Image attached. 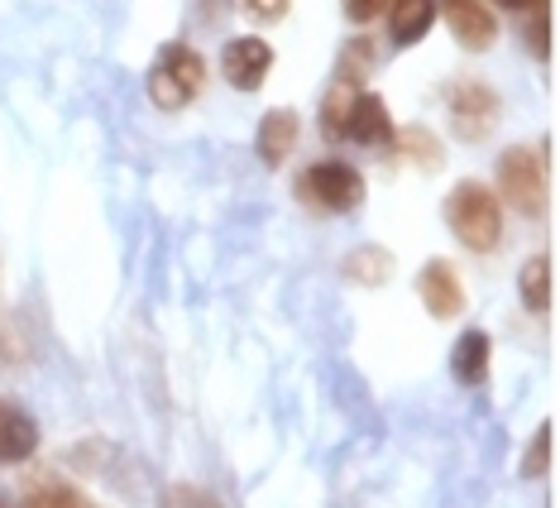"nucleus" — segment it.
<instances>
[{"label": "nucleus", "mask_w": 560, "mask_h": 508, "mask_svg": "<svg viewBox=\"0 0 560 508\" xmlns=\"http://www.w3.org/2000/svg\"><path fill=\"white\" fill-rule=\"evenodd\" d=\"M445 226L455 231L460 245L479 250V254L503 240V211L483 183H460L451 197H445Z\"/></svg>", "instance_id": "nucleus-1"}, {"label": "nucleus", "mask_w": 560, "mask_h": 508, "mask_svg": "<svg viewBox=\"0 0 560 508\" xmlns=\"http://www.w3.org/2000/svg\"><path fill=\"white\" fill-rule=\"evenodd\" d=\"M201 78H207V68H201L197 48L163 44L154 68H149V96H154L163 111H177V106H187V101L201 92Z\"/></svg>", "instance_id": "nucleus-2"}, {"label": "nucleus", "mask_w": 560, "mask_h": 508, "mask_svg": "<svg viewBox=\"0 0 560 508\" xmlns=\"http://www.w3.org/2000/svg\"><path fill=\"white\" fill-rule=\"evenodd\" d=\"M499 187L522 216H537L541 201H546V163L532 154L527 145L508 149L499 159Z\"/></svg>", "instance_id": "nucleus-3"}, {"label": "nucleus", "mask_w": 560, "mask_h": 508, "mask_svg": "<svg viewBox=\"0 0 560 508\" xmlns=\"http://www.w3.org/2000/svg\"><path fill=\"white\" fill-rule=\"evenodd\" d=\"M302 187H307V197L316 201V207H326V211H350V207H360L364 201V177L354 173L350 163H340V159L312 163Z\"/></svg>", "instance_id": "nucleus-4"}, {"label": "nucleus", "mask_w": 560, "mask_h": 508, "mask_svg": "<svg viewBox=\"0 0 560 508\" xmlns=\"http://www.w3.org/2000/svg\"><path fill=\"white\" fill-rule=\"evenodd\" d=\"M221 68H225V82H231V86H240V92H254V86H264V78H269L273 48L264 39H254V34H245V39L225 44Z\"/></svg>", "instance_id": "nucleus-5"}, {"label": "nucleus", "mask_w": 560, "mask_h": 508, "mask_svg": "<svg viewBox=\"0 0 560 508\" xmlns=\"http://www.w3.org/2000/svg\"><path fill=\"white\" fill-rule=\"evenodd\" d=\"M336 139H350V145H388L393 139V116H388L384 96L354 92L350 111H346V125H340Z\"/></svg>", "instance_id": "nucleus-6"}, {"label": "nucleus", "mask_w": 560, "mask_h": 508, "mask_svg": "<svg viewBox=\"0 0 560 508\" xmlns=\"http://www.w3.org/2000/svg\"><path fill=\"white\" fill-rule=\"evenodd\" d=\"M417 293H422L427 312L441 316V322H451V316L465 312V284H460V274H455L445 259H431L427 264L422 278H417Z\"/></svg>", "instance_id": "nucleus-7"}, {"label": "nucleus", "mask_w": 560, "mask_h": 508, "mask_svg": "<svg viewBox=\"0 0 560 508\" xmlns=\"http://www.w3.org/2000/svg\"><path fill=\"white\" fill-rule=\"evenodd\" d=\"M441 15L465 48H489L499 39V20H493V10L483 0H441Z\"/></svg>", "instance_id": "nucleus-8"}, {"label": "nucleus", "mask_w": 560, "mask_h": 508, "mask_svg": "<svg viewBox=\"0 0 560 508\" xmlns=\"http://www.w3.org/2000/svg\"><path fill=\"white\" fill-rule=\"evenodd\" d=\"M451 116L469 139H479L493 120H499V96H493L483 82H455L451 86Z\"/></svg>", "instance_id": "nucleus-9"}, {"label": "nucleus", "mask_w": 560, "mask_h": 508, "mask_svg": "<svg viewBox=\"0 0 560 508\" xmlns=\"http://www.w3.org/2000/svg\"><path fill=\"white\" fill-rule=\"evenodd\" d=\"M34 447H39V427H34V417L0 399V465L24 461V455H34Z\"/></svg>", "instance_id": "nucleus-10"}, {"label": "nucleus", "mask_w": 560, "mask_h": 508, "mask_svg": "<svg viewBox=\"0 0 560 508\" xmlns=\"http://www.w3.org/2000/svg\"><path fill=\"white\" fill-rule=\"evenodd\" d=\"M431 24H436V0H393L388 34H393V44H398V48L427 39Z\"/></svg>", "instance_id": "nucleus-11"}, {"label": "nucleus", "mask_w": 560, "mask_h": 508, "mask_svg": "<svg viewBox=\"0 0 560 508\" xmlns=\"http://www.w3.org/2000/svg\"><path fill=\"white\" fill-rule=\"evenodd\" d=\"M292 145H298V116L292 111H269L259 120V159L273 169V163H283L292 154Z\"/></svg>", "instance_id": "nucleus-12"}, {"label": "nucleus", "mask_w": 560, "mask_h": 508, "mask_svg": "<svg viewBox=\"0 0 560 508\" xmlns=\"http://www.w3.org/2000/svg\"><path fill=\"white\" fill-rule=\"evenodd\" d=\"M451 370H455L460 384H483V374H489V336H483V332H465L460 340H455Z\"/></svg>", "instance_id": "nucleus-13"}, {"label": "nucleus", "mask_w": 560, "mask_h": 508, "mask_svg": "<svg viewBox=\"0 0 560 508\" xmlns=\"http://www.w3.org/2000/svg\"><path fill=\"white\" fill-rule=\"evenodd\" d=\"M522 302H527L532 312H546L551 308V259L546 254H532L527 264H522Z\"/></svg>", "instance_id": "nucleus-14"}, {"label": "nucleus", "mask_w": 560, "mask_h": 508, "mask_svg": "<svg viewBox=\"0 0 560 508\" xmlns=\"http://www.w3.org/2000/svg\"><path fill=\"white\" fill-rule=\"evenodd\" d=\"M354 92H360L354 82H336V86L326 92V101H322V130H326L330 139H336V135H340V125H346V111H350Z\"/></svg>", "instance_id": "nucleus-15"}, {"label": "nucleus", "mask_w": 560, "mask_h": 508, "mask_svg": "<svg viewBox=\"0 0 560 508\" xmlns=\"http://www.w3.org/2000/svg\"><path fill=\"white\" fill-rule=\"evenodd\" d=\"M159 508H225V504L215 499V494H207L201 485H168Z\"/></svg>", "instance_id": "nucleus-16"}, {"label": "nucleus", "mask_w": 560, "mask_h": 508, "mask_svg": "<svg viewBox=\"0 0 560 508\" xmlns=\"http://www.w3.org/2000/svg\"><path fill=\"white\" fill-rule=\"evenodd\" d=\"M24 508H92L82 499V494H72V489H62V485H44L39 494H30V504Z\"/></svg>", "instance_id": "nucleus-17"}, {"label": "nucleus", "mask_w": 560, "mask_h": 508, "mask_svg": "<svg viewBox=\"0 0 560 508\" xmlns=\"http://www.w3.org/2000/svg\"><path fill=\"white\" fill-rule=\"evenodd\" d=\"M546 461H551V423L537 427V441L527 447V461H522V475H541Z\"/></svg>", "instance_id": "nucleus-18"}, {"label": "nucleus", "mask_w": 560, "mask_h": 508, "mask_svg": "<svg viewBox=\"0 0 560 508\" xmlns=\"http://www.w3.org/2000/svg\"><path fill=\"white\" fill-rule=\"evenodd\" d=\"M254 20H283L288 15V0H240Z\"/></svg>", "instance_id": "nucleus-19"}, {"label": "nucleus", "mask_w": 560, "mask_h": 508, "mask_svg": "<svg viewBox=\"0 0 560 508\" xmlns=\"http://www.w3.org/2000/svg\"><path fill=\"white\" fill-rule=\"evenodd\" d=\"M388 0H346V15L354 24H369V20H378V10H384Z\"/></svg>", "instance_id": "nucleus-20"}, {"label": "nucleus", "mask_w": 560, "mask_h": 508, "mask_svg": "<svg viewBox=\"0 0 560 508\" xmlns=\"http://www.w3.org/2000/svg\"><path fill=\"white\" fill-rule=\"evenodd\" d=\"M499 5H508V10H532V5H541V0H499Z\"/></svg>", "instance_id": "nucleus-21"}]
</instances>
